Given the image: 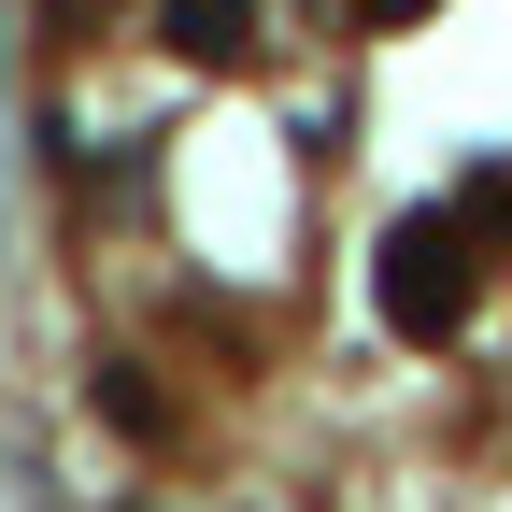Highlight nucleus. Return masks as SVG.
<instances>
[{"label": "nucleus", "mask_w": 512, "mask_h": 512, "mask_svg": "<svg viewBox=\"0 0 512 512\" xmlns=\"http://www.w3.org/2000/svg\"><path fill=\"white\" fill-rule=\"evenodd\" d=\"M456 285H470V271H456V242H427V228H413V242H399V328H441V313H456Z\"/></svg>", "instance_id": "1"}, {"label": "nucleus", "mask_w": 512, "mask_h": 512, "mask_svg": "<svg viewBox=\"0 0 512 512\" xmlns=\"http://www.w3.org/2000/svg\"><path fill=\"white\" fill-rule=\"evenodd\" d=\"M171 43H200V57H228V43H242V0H171Z\"/></svg>", "instance_id": "2"}, {"label": "nucleus", "mask_w": 512, "mask_h": 512, "mask_svg": "<svg viewBox=\"0 0 512 512\" xmlns=\"http://www.w3.org/2000/svg\"><path fill=\"white\" fill-rule=\"evenodd\" d=\"M370 15H413V0H370Z\"/></svg>", "instance_id": "3"}]
</instances>
